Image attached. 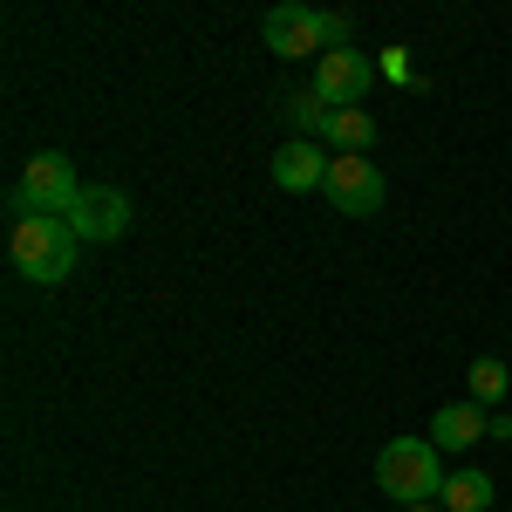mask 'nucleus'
<instances>
[{"mask_svg":"<svg viewBox=\"0 0 512 512\" xmlns=\"http://www.w3.org/2000/svg\"><path fill=\"white\" fill-rule=\"evenodd\" d=\"M444 451L431 437H390L376 451V492H390L396 506H437L444 499Z\"/></svg>","mask_w":512,"mask_h":512,"instance_id":"nucleus-1","label":"nucleus"},{"mask_svg":"<svg viewBox=\"0 0 512 512\" xmlns=\"http://www.w3.org/2000/svg\"><path fill=\"white\" fill-rule=\"evenodd\" d=\"M76 253H82V239L69 219H14V233H7L14 274L35 280V287H62L76 274Z\"/></svg>","mask_w":512,"mask_h":512,"instance_id":"nucleus-2","label":"nucleus"},{"mask_svg":"<svg viewBox=\"0 0 512 512\" xmlns=\"http://www.w3.org/2000/svg\"><path fill=\"white\" fill-rule=\"evenodd\" d=\"M82 198V178L62 151H35L21 164V178L7 185V212L14 219H69V205Z\"/></svg>","mask_w":512,"mask_h":512,"instance_id":"nucleus-3","label":"nucleus"},{"mask_svg":"<svg viewBox=\"0 0 512 512\" xmlns=\"http://www.w3.org/2000/svg\"><path fill=\"white\" fill-rule=\"evenodd\" d=\"M260 41H267V55H280V62H308V55L321 62V55L335 48V41H328V14L301 7V0H280V7H267Z\"/></svg>","mask_w":512,"mask_h":512,"instance_id":"nucleus-4","label":"nucleus"},{"mask_svg":"<svg viewBox=\"0 0 512 512\" xmlns=\"http://www.w3.org/2000/svg\"><path fill=\"white\" fill-rule=\"evenodd\" d=\"M321 198H328L342 219H376V212H383V198H390V185H383V171H376L369 158H335V164H328Z\"/></svg>","mask_w":512,"mask_h":512,"instance_id":"nucleus-5","label":"nucleus"},{"mask_svg":"<svg viewBox=\"0 0 512 512\" xmlns=\"http://www.w3.org/2000/svg\"><path fill=\"white\" fill-rule=\"evenodd\" d=\"M369 82H376V62L362 48H328L315 62V96L328 110H362L369 103Z\"/></svg>","mask_w":512,"mask_h":512,"instance_id":"nucleus-6","label":"nucleus"},{"mask_svg":"<svg viewBox=\"0 0 512 512\" xmlns=\"http://www.w3.org/2000/svg\"><path fill=\"white\" fill-rule=\"evenodd\" d=\"M69 226H76L82 246H110V239L130 233V192L117 185H82V198L69 205Z\"/></svg>","mask_w":512,"mask_h":512,"instance_id":"nucleus-7","label":"nucleus"},{"mask_svg":"<svg viewBox=\"0 0 512 512\" xmlns=\"http://www.w3.org/2000/svg\"><path fill=\"white\" fill-rule=\"evenodd\" d=\"M328 151H321L315 137H287V144H280L274 151V185L280 192H321V185H328Z\"/></svg>","mask_w":512,"mask_h":512,"instance_id":"nucleus-8","label":"nucleus"},{"mask_svg":"<svg viewBox=\"0 0 512 512\" xmlns=\"http://www.w3.org/2000/svg\"><path fill=\"white\" fill-rule=\"evenodd\" d=\"M478 437H492V410L472 403V396H465V403H444V410L431 417V444L444 451V458H451V451H472Z\"/></svg>","mask_w":512,"mask_h":512,"instance_id":"nucleus-9","label":"nucleus"},{"mask_svg":"<svg viewBox=\"0 0 512 512\" xmlns=\"http://www.w3.org/2000/svg\"><path fill=\"white\" fill-rule=\"evenodd\" d=\"M321 144H335V158H369V144H376V117H369V110H328Z\"/></svg>","mask_w":512,"mask_h":512,"instance_id":"nucleus-10","label":"nucleus"},{"mask_svg":"<svg viewBox=\"0 0 512 512\" xmlns=\"http://www.w3.org/2000/svg\"><path fill=\"white\" fill-rule=\"evenodd\" d=\"M492 499H499V492H492V478H485V472H451L437 506H444V512H492Z\"/></svg>","mask_w":512,"mask_h":512,"instance_id":"nucleus-11","label":"nucleus"},{"mask_svg":"<svg viewBox=\"0 0 512 512\" xmlns=\"http://www.w3.org/2000/svg\"><path fill=\"white\" fill-rule=\"evenodd\" d=\"M465 383H472V403H485V410H499L512 390V369L499 362V355H478L472 369H465Z\"/></svg>","mask_w":512,"mask_h":512,"instance_id":"nucleus-12","label":"nucleus"},{"mask_svg":"<svg viewBox=\"0 0 512 512\" xmlns=\"http://www.w3.org/2000/svg\"><path fill=\"white\" fill-rule=\"evenodd\" d=\"M287 117H294V130H301V137H315V144H321V123H328V103H321L315 89H301V96L287 103Z\"/></svg>","mask_w":512,"mask_h":512,"instance_id":"nucleus-13","label":"nucleus"},{"mask_svg":"<svg viewBox=\"0 0 512 512\" xmlns=\"http://www.w3.org/2000/svg\"><path fill=\"white\" fill-rule=\"evenodd\" d=\"M349 28H355L349 14H328V41H335V48H349Z\"/></svg>","mask_w":512,"mask_h":512,"instance_id":"nucleus-14","label":"nucleus"},{"mask_svg":"<svg viewBox=\"0 0 512 512\" xmlns=\"http://www.w3.org/2000/svg\"><path fill=\"white\" fill-rule=\"evenodd\" d=\"M383 69H390L396 82H410V62H403V48H383Z\"/></svg>","mask_w":512,"mask_h":512,"instance_id":"nucleus-15","label":"nucleus"},{"mask_svg":"<svg viewBox=\"0 0 512 512\" xmlns=\"http://www.w3.org/2000/svg\"><path fill=\"white\" fill-rule=\"evenodd\" d=\"M492 444H512V417L506 410H492Z\"/></svg>","mask_w":512,"mask_h":512,"instance_id":"nucleus-16","label":"nucleus"},{"mask_svg":"<svg viewBox=\"0 0 512 512\" xmlns=\"http://www.w3.org/2000/svg\"><path fill=\"white\" fill-rule=\"evenodd\" d=\"M403 512H444V506H403Z\"/></svg>","mask_w":512,"mask_h":512,"instance_id":"nucleus-17","label":"nucleus"}]
</instances>
